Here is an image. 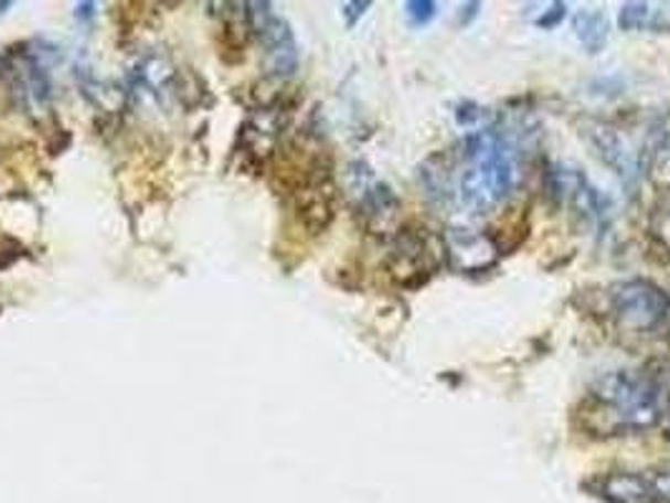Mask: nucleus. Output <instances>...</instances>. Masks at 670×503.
Wrapping results in <instances>:
<instances>
[{"label":"nucleus","mask_w":670,"mask_h":503,"mask_svg":"<svg viewBox=\"0 0 670 503\" xmlns=\"http://www.w3.org/2000/svg\"><path fill=\"white\" fill-rule=\"evenodd\" d=\"M454 196L471 214L497 210L522 176L520 141L504 129H477L461 143Z\"/></svg>","instance_id":"1"},{"label":"nucleus","mask_w":670,"mask_h":503,"mask_svg":"<svg viewBox=\"0 0 670 503\" xmlns=\"http://www.w3.org/2000/svg\"><path fill=\"white\" fill-rule=\"evenodd\" d=\"M597 398L618 408L630 430H648L663 418L666 385L656 373H610L595 383Z\"/></svg>","instance_id":"2"},{"label":"nucleus","mask_w":670,"mask_h":503,"mask_svg":"<svg viewBox=\"0 0 670 503\" xmlns=\"http://www.w3.org/2000/svg\"><path fill=\"white\" fill-rule=\"evenodd\" d=\"M607 310L618 330L628 335H648L670 318V295L656 282L636 277L610 287Z\"/></svg>","instance_id":"3"},{"label":"nucleus","mask_w":670,"mask_h":503,"mask_svg":"<svg viewBox=\"0 0 670 503\" xmlns=\"http://www.w3.org/2000/svg\"><path fill=\"white\" fill-rule=\"evenodd\" d=\"M444 255L446 263L457 272L475 275L494 267L502 249H499L491 235L467 227V224H451V227H446L444 235Z\"/></svg>","instance_id":"4"},{"label":"nucleus","mask_w":670,"mask_h":503,"mask_svg":"<svg viewBox=\"0 0 670 503\" xmlns=\"http://www.w3.org/2000/svg\"><path fill=\"white\" fill-rule=\"evenodd\" d=\"M249 18H253V29L263 41L267 68L275 76H290L298 68V46L290 33V25L283 18L275 15L267 3H249Z\"/></svg>","instance_id":"5"},{"label":"nucleus","mask_w":670,"mask_h":503,"mask_svg":"<svg viewBox=\"0 0 670 503\" xmlns=\"http://www.w3.org/2000/svg\"><path fill=\"white\" fill-rule=\"evenodd\" d=\"M436 252L428 239L418 232H401L393 242V252L389 259V272L393 280L404 287L424 285L434 275Z\"/></svg>","instance_id":"6"},{"label":"nucleus","mask_w":670,"mask_h":503,"mask_svg":"<svg viewBox=\"0 0 670 503\" xmlns=\"http://www.w3.org/2000/svg\"><path fill=\"white\" fill-rule=\"evenodd\" d=\"M579 133H583L587 147L595 151V157L610 167L623 182H632L638 176V161L615 126L600 119H587L579 124Z\"/></svg>","instance_id":"7"},{"label":"nucleus","mask_w":670,"mask_h":503,"mask_svg":"<svg viewBox=\"0 0 670 503\" xmlns=\"http://www.w3.org/2000/svg\"><path fill=\"white\" fill-rule=\"evenodd\" d=\"M359 194H361V212L365 217V227H369L373 235L381 237L396 235L401 224V202L398 196L393 194V189L376 182V179L369 174V179L361 184Z\"/></svg>","instance_id":"8"},{"label":"nucleus","mask_w":670,"mask_h":503,"mask_svg":"<svg viewBox=\"0 0 670 503\" xmlns=\"http://www.w3.org/2000/svg\"><path fill=\"white\" fill-rule=\"evenodd\" d=\"M589 489L607 503H656L660 499L653 479L628 471L607 473L589 483Z\"/></svg>","instance_id":"9"},{"label":"nucleus","mask_w":670,"mask_h":503,"mask_svg":"<svg viewBox=\"0 0 670 503\" xmlns=\"http://www.w3.org/2000/svg\"><path fill=\"white\" fill-rule=\"evenodd\" d=\"M573 29L577 41L583 43V49L587 53H600L607 46V39H610V21L603 11L597 8H583L573 15Z\"/></svg>","instance_id":"10"},{"label":"nucleus","mask_w":670,"mask_h":503,"mask_svg":"<svg viewBox=\"0 0 670 503\" xmlns=\"http://www.w3.org/2000/svg\"><path fill=\"white\" fill-rule=\"evenodd\" d=\"M658 18L660 11H653L648 3L636 0V3H625L620 8L618 25L623 31H650V29H660Z\"/></svg>","instance_id":"11"},{"label":"nucleus","mask_w":670,"mask_h":503,"mask_svg":"<svg viewBox=\"0 0 670 503\" xmlns=\"http://www.w3.org/2000/svg\"><path fill=\"white\" fill-rule=\"evenodd\" d=\"M648 176L658 189H666V192H670V141L658 143V147L650 151Z\"/></svg>","instance_id":"12"},{"label":"nucleus","mask_w":670,"mask_h":503,"mask_svg":"<svg viewBox=\"0 0 670 503\" xmlns=\"http://www.w3.org/2000/svg\"><path fill=\"white\" fill-rule=\"evenodd\" d=\"M650 235H653L660 245L670 249V196L656 204L653 214H650Z\"/></svg>","instance_id":"13"},{"label":"nucleus","mask_w":670,"mask_h":503,"mask_svg":"<svg viewBox=\"0 0 670 503\" xmlns=\"http://www.w3.org/2000/svg\"><path fill=\"white\" fill-rule=\"evenodd\" d=\"M542 8H544V11L540 15L530 18V21L534 25H538V29L550 31V29H557V25L562 21H565V15H567V6L565 3H544Z\"/></svg>","instance_id":"14"},{"label":"nucleus","mask_w":670,"mask_h":503,"mask_svg":"<svg viewBox=\"0 0 670 503\" xmlns=\"http://www.w3.org/2000/svg\"><path fill=\"white\" fill-rule=\"evenodd\" d=\"M406 15L414 25H426L436 18V3L432 0H411L406 3Z\"/></svg>","instance_id":"15"},{"label":"nucleus","mask_w":670,"mask_h":503,"mask_svg":"<svg viewBox=\"0 0 670 503\" xmlns=\"http://www.w3.org/2000/svg\"><path fill=\"white\" fill-rule=\"evenodd\" d=\"M481 116H485V114H481L479 106H477V104H469V101H464V104L459 106V109H457V121H459L461 126H471V129H475V126H477V121L481 119Z\"/></svg>","instance_id":"16"},{"label":"nucleus","mask_w":670,"mask_h":503,"mask_svg":"<svg viewBox=\"0 0 670 503\" xmlns=\"http://www.w3.org/2000/svg\"><path fill=\"white\" fill-rule=\"evenodd\" d=\"M369 8H371V3H365V0H363V3H361V0H359V3H345V6H343L345 23H348V25H355V21H359V18H361L365 11H369Z\"/></svg>","instance_id":"17"},{"label":"nucleus","mask_w":670,"mask_h":503,"mask_svg":"<svg viewBox=\"0 0 670 503\" xmlns=\"http://www.w3.org/2000/svg\"><path fill=\"white\" fill-rule=\"evenodd\" d=\"M479 8H481V3H464L461 6V13H459V23L467 25V23L475 21L477 13H479Z\"/></svg>","instance_id":"18"}]
</instances>
